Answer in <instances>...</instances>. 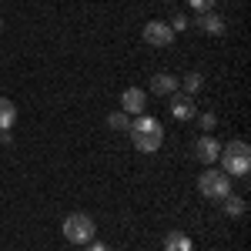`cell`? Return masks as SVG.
Segmentation results:
<instances>
[{"instance_id":"1","label":"cell","mask_w":251,"mask_h":251,"mask_svg":"<svg viewBox=\"0 0 251 251\" xmlns=\"http://www.w3.org/2000/svg\"><path fill=\"white\" fill-rule=\"evenodd\" d=\"M131 131V141H134V148L141 154H154L157 148L164 144V127H161V121L148 114H137V121L127 127Z\"/></svg>"},{"instance_id":"2","label":"cell","mask_w":251,"mask_h":251,"mask_svg":"<svg viewBox=\"0 0 251 251\" xmlns=\"http://www.w3.org/2000/svg\"><path fill=\"white\" fill-rule=\"evenodd\" d=\"M221 171L228 174V177H245L251 171V148L248 141H228L225 148H221Z\"/></svg>"},{"instance_id":"3","label":"cell","mask_w":251,"mask_h":251,"mask_svg":"<svg viewBox=\"0 0 251 251\" xmlns=\"http://www.w3.org/2000/svg\"><path fill=\"white\" fill-rule=\"evenodd\" d=\"M94 218L84 211H74L64 218V238L71 241V245H87V241H94Z\"/></svg>"},{"instance_id":"4","label":"cell","mask_w":251,"mask_h":251,"mask_svg":"<svg viewBox=\"0 0 251 251\" xmlns=\"http://www.w3.org/2000/svg\"><path fill=\"white\" fill-rule=\"evenodd\" d=\"M198 191H201V198H208V201H221V198H228L231 194V177L225 171H204L201 177H198Z\"/></svg>"},{"instance_id":"5","label":"cell","mask_w":251,"mask_h":251,"mask_svg":"<svg viewBox=\"0 0 251 251\" xmlns=\"http://www.w3.org/2000/svg\"><path fill=\"white\" fill-rule=\"evenodd\" d=\"M141 34H144V44H151V47H171L174 40L171 24H164V20H148Z\"/></svg>"},{"instance_id":"6","label":"cell","mask_w":251,"mask_h":251,"mask_svg":"<svg viewBox=\"0 0 251 251\" xmlns=\"http://www.w3.org/2000/svg\"><path fill=\"white\" fill-rule=\"evenodd\" d=\"M194 27H198L201 34H211V37H221V34L228 30V24H225V17H221V14H214V10H204V14H198V20H194Z\"/></svg>"},{"instance_id":"7","label":"cell","mask_w":251,"mask_h":251,"mask_svg":"<svg viewBox=\"0 0 251 251\" xmlns=\"http://www.w3.org/2000/svg\"><path fill=\"white\" fill-rule=\"evenodd\" d=\"M144 107H148V91L127 87V91L121 94V111H124V114H144Z\"/></svg>"},{"instance_id":"8","label":"cell","mask_w":251,"mask_h":251,"mask_svg":"<svg viewBox=\"0 0 251 251\" xmlns=\"http://www.w3.org/2000/svg\"><path fill=\"white\" fill-rule=\"evenodd\" d=\"M171 114L177 117V121H191V117L198 114L194 97L191 94H177V91H174V94H171Z\"/></svg>"},{"instance_id":"9","label":"cell","mask_w":251,"mask_h":251,"mask_svg":"<svg viewBox=\"0 0 251 251\" xmlns=\"http://www.w3.org/2000/svg\"><path fill=\"white\" fill-rule=\"evenodd\" d=\"M194 151H198V157H201L204 164H211V161H218V154H221V144H218L211 134H204L201 141H198V148H194Z\"/></svg>"},{"instance_id":"10","label":"cell","mask_w":251,"mask_h":251,"mask_svg":"<svg viewBox=\"0 0 251 251\" xmlns=\"http://www.w3.org/2000/svg\"><path fill=\"white\" fill-rule=\"evenodd\" d=\"M151 91L161 94V97L174 94V91H177V74H154V77H151Z\"/></svg>"},{"instance_id":"11","label":"cell","mask_w":251,"mask_h":251,"mask_svg":"<svg viewBox=\"0 0 251 251\" xmlns=\"http://www.w3.org/2000/svg\"><path fill=\"white\" fill-rule=\"evenodd\" d=\"M14 124H17V107H14V100L0 97V131H10Z\"/></svg>"},{"instance_id":"12","label":"cell","mask_w":251,"mask_h":251,"mask_svg":"<svg viewBox=\"0 0 251 251\" xmlns=\"http://www.w3.org/2000/svg\"><path fill=\"white\" fill-rule=\"evenodd\" d=\"M164 251H194V245H191V238H188V234L171 231L168 238H164Z\"/></svg>"},{"instance_id":"13","label":"cell","mask_w":251,"mask_h":251,"mask_svg":"<svg viewBox=\"0 0 251 251\" xmlns=\"http://www.w3.org/2000/svg\"><path fill=\"white\" fill-rule=\"evenodd\" d=\"M221 201H225V214H228V218H241L245 208H248L245 198H238V194H228V198H221Z\"/></svg>"},{"instance_id":"14","label":"cell","mask_w":251,"mask_h":251,"mask_svg":"<svg viewBox=\"0 0 251 251\" xmlns=\"http://www.w3.org/2000/svg\"><path fill=\"white\" fill-rule=\"evenodd\" d=\"M181 87H184V91H181V94H198V91H201V87H204V74H198V71H191V74H184V80H181Z\"/></svg>"},{"instance_id":"15","label":"cell","mask_w":251,"mask_h":251,"mask_svg":"<svg viewBox=\"0 0 251 251\" xmlns=\"http://www.w3.org/2000/svg\"><path fill=\"white\" fill-rule=\"evenodd\" d=\"M107 127H111V131H127V127H131V114H124V111L107 114Z\"/></svg>"},{"instance_id":"16","label":"cell","mask_w":251,"mask_h":251,"mask_svg":"<svg viewBox=\"0 0 251 251\" xmlns=\"http://www.w3.org/2000/svg\"><path fill=\"white\" fill-rule=\"evenodd\" d=\"M198 117V127H204V131H211L214 124H218V117L211 114V111H204V114H194Z\"/></svg>"},{"instance_id":"17","label":"cell","mask_w":251,"mask_h":251,"mask_svg":"<svg viewBox=\"0 0 251 251\" xmlns=\"http://www.w3.org/2000/svg\"><path fill=\"white\" fill-rule=\"evenodd\" d=\"M188 3H191L198 14H204V10H214V3H218V0H188Z\"/></svg>"},{"instance_id":"18","label":"cell","mask_w":251,"mask_h":251,"mask_svg":"<svg viewBox=\"0 0 251 251\" xmlns=\"http://www.w3.org/2000/svg\"><path fill=\"white\" fill-rule=\"evenodd\" d=\"M184 27H188V20L181 17V14H177V17H171V30H174V34H177V30H184Z\"/></svg>"},{"instance_id":"19","label":"cell","mask_w":251,"mask_h":251,"mask_svg":"<svg viewBox=\"0 0 251 251\" xmlns=\"http://www.w3.org/2000/svg\"><path fill=\"white\" fill-rule=\"evenodd\" d=\"M84 248H87V251H111V248H107V245H104V241H87Z\"/></svg>"},{"instance_id":"20","label":"cell","mask_w":251,"mask_h":251,"mask_svg":"<svg viewBox=\"0 0 251 251\" xmlns=\"http://www.w3.org/2000/svg\"><path fill=\"white\" fill-rule=\"evenodd\" d=\"M0 30H3V20H0Z\"/></svg>"}]
</instances>
